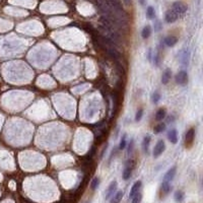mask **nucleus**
<instances>
[{"label": "nucleus", "mask_w": 203, "mask_h": 203, "mask_svg": "<svg viewBox=\"0 0 203 203\" xmlns=\"http://www.w3.org/2000/svg\"><path fill=\"white\" fill-rule=\"evenodd\" d=\"M172 9L176 12V13L178 14V15L181 16V15H183V14L186 13L188 7H187L186 4L184 3V2H182V1H176V2H174V3H173Z\"/></svg>", "instance_id": "1"}, {"label": "nucleus", "mask_w": 203, "mask_h": 203, "mask_svg": "<svg viewBox=\"0 0 203 203\" xmlns=\"http://www.w3.org/2000/svg\"><path fill=\"white\" fill-rule=\"evenodd\" d=\"M175 80L178 85H184L188 82V74L185 70H181L179 71L175 76Z\"/></svg>", "instance_id": "2"}, {"label": "nucleus", "mask_w": 203, "mask_h": 203, "mask_svg": "<svg viewBox=\"0 0 203 203\" xmlns=\"http://www.w3.org/2000/svg\"><path fill=\"white\" fill-rule=\"evenodd\" d=\"M165 149V144L164 140H158L157 143L155 144L154 148H153V157H158L160 154H163V152Z\"/></svg>", "instance_id": "3"}, {"label": "nucleus", "mask_w": 203, "mask_h": 203, "mask_svg": "<svg viewBox=\"0 0 203 203\" xmlns=\"http://www.w3.org/2000/svg\"><path fill=\"white\" fill-rule=\"evenodd\" d=\"M178 18H179V15H178V14L176 13V12L173 10L172 8L165 11V21H167L168 24L175 23V21H177Z\"/></svg>", "instance_id": "4"}, {"label": "nucleus", "mask_w": 203, "mask_h": 203, "mask_svg": "<svg viewBox=\"0 0 203 203\" xmlns=\"http://www.w3.org/2000/svg\"><path fill=\"white\" fill-rule=\"evenodd\" d=\"M195 139V129L194 128H190L187 131L186 136H185V143H186L187 147H190L193 144Z\"/></svg>", "instance_id": "5"}, {"label": "nucleus", "mask_w": 203, "mask_h": 203, "mask_svg": "<svg viewBox=\"0 0 203 203\" xmlns=\"http://www.w3.org/2000/svg\"><path fill=\"white\" fill-rule=\"evenodd\" d=\"M176 172H177V168L176 167L171 168L164 176V182H169V183L172 182L173 179H174L176 176Z\"/></svg>", "instance_id": "6"}, {"label": "nucleus", "mask_w": 203, "mask_h": 203, "mask_svg": "<svg viewBox=\"0 0 203 203\" xmlns=\"http://www.w3.org/2000/svg\"><path fill=\"white\" fill-rule=\"evenodd\" d=\"M141 186H142V183H141V181H136L134 184H133V186H132V188H131L130 193H129L130 199H132V198L134 197L138 192H139Z\"/></svg>", "instance_id": "7"}, {"label": "nucleus", "mask_w": 203, "mask_h": 203, "mask_svg": "<svg viewBox=\"0 0 203 203\" xmlns=\"http://www.w3.org/2000/svg\"><path fill=\"white\" fill-rule=\"evenodd\" d=\"M168 139L170 140L171 143L176 144L178 142V131L175 128H172L169 132H168Z\"/></svg>", "instance_id": "8"}, {"label": "nucleus", "mask_w": 203, "mask_h": 203, "mask_svg": "<svg viewBox=\"0 0 203 203\" xmlns=\"http://www.w3.org/2000/svg\"><path fill=\"white\" fill-rule=\"evenodd\" d=\"M116 189H117V182H116V181H113V182L110 184V186L108 187L107 195H106V199H107V200L110 199V198L116 193Z\"/></svg>", "instance_id": "9"}, {"label": "nucleus", "mask_w": 203, "mask_h": 203, "mask_svg": "<svg viewBox=\"0 0 203 203\" xmlns=\"http://www.w3.org/2000/svg\"><path fill=\"white\" fill-rule=\"evenodd\" d=\"M163 43H164V45H165L167 47H173L178 43V38L174 36L165 37L164 39V41H163Z\"/></svg>", "instance_id": "10"}, {"label": "nucleus", "mask_w": 203, "mask_h": 203, "mask_svg": "<svg viewBox=\"0 0 203 203\" xmlns=\"http://www.w3.org/2000/svg\"><path fill=\"white\" fill-rule=\"evenodd\" d=\"M189 58H190L189 51L183 50L180 53V61H181V63L184 64V65H187L188 64V62H189Z\"/></svg>", "instance_id": "11"}, {"label": "nucleus", "mask_w": 203, "mask_h": 203, "mask_svg": "<svg viewBox=\"0 0 203 203\" xmlns=\"http://www.w3.org/2000/svg\"><path fill=\"white\" fill-rule=\"evenodd\" d=\"M131 174H132V165H129V162L126 164V168L124 169V171H123V179L124 180H128L129 178L131 177Z\"/></svg>", "instance_id": "12"}, {"label": "nucleus", "mask_w": 203, "mask_h": 203, "mask_svg": "<svg viewBox=\"0 0 203 203\" xmlns=\"http://www.w3.org/2000/svg\"><path fill=\"white\" fill-rule=\"evenodd\" d=\"M171 78H172V72H171L170 69H167V70H165V72L163 73L162 82L164 83V85H167V83L171 80Z\"/></svg>", "instance_id": "13"}, {"label": "nucleus", "mask_w": 203, "mask_h": 203, "mask_svg": "<svg viewBox=\"0 0 203 203\" xmlns=\"http://www.w3.org/2000/svg\"><path fill=\"white\" fill-rule=\"evenodd\" d=\"M123 195H124L123 191L116 192L115 194L113 195L112 199H111V203H120V201L122 200V198H123Z\"/></svg>", "instance_id": "14"}, {"label": "nucleus", "mask_w": 203, "mask_h": 203, "mask_svg": "<svg viewBox=\"0 0 203 203\" xmlns=\"http://www.w3.org/2000/svg\"><path fill=\"white\" fill-rule=\"evenodd\" d=\"M150 140H152V137H150L149 135H146L144 138H143V141H142V148H143V150H144V152H145V153H147V152H148V147H149Z\"/></svg>", "instance_id": "15"}, {"label": "nucleus", "mask_w": 203, "mask_h": 203, "mask_svg": "<svg viewBox=\"0 0 203 203\" xmlns=\"http://www.w3.org/2000/svg\"><path fill=\"white\" fill-rule=\"evenodd\" d=\"M150 35H152V28L149 26H145L142 31H141V37L143 39H147Z\"/></svg>", "instance_id": "16"}, {"label": "nucleus", "mask_w": 203, "mask_h": 203, "mask_svg": "<svg viewBox=\"0 0 203 203\" xmlns=\"http://www.w3.org/2000/svg\"><path fill=\"white\" fill-rule=\"evenodd\" d=\"M162 190L165 194H169L172 191V186H171V183L169 182H164L163 181V185H162Z\"/></svg>", "instance_id": "17"}, {"label": "nucleus", "mask_w": 203, "mask_h": 203, "mask_svg": "<svg viewBox=\"0 0 203 203\" xmlns=\"http://www.w3.org/2000/svg\"><path fill=\"white\" fill-rule=\"evenodd\" d=\"M146 16L148 19H153L155 17V10L152 6H148L146 10Z\"/></svg>", "instance_id": "18"}, {"label": "nucleus", "mask_w": 203, "mask_h": 203, "mask_svg": "<svg viewBox=\"0 0 203 203\" xmlns=\"http://www.w3.org/2000/svg\"><path fill=\"white\" fill-rule=\"evenodd\" d=\"M165 117V109H160V110L157 111V114H155V119L158 121L163 120Z\"/></svg>", "instance_id": "19"}, {"label": "nucleus", "mask_w": 203, "mask_h": 203, "mask_svg": "<svg viewBox=\"0 0 203 203\" xmlns=\"http://www.w3.org/2000/svg\"><path fill=\"white\" fill-rule=\"evenodd\" d=\"M174 198H175V200H176V201H177L178 203H181V202L183 201V199H184V193H183L182 191H177V192H175Z\"/></svg>", "instance_id": "20"}, {"label": "nucleus", "mask_w": 203, "mask_h": 203, "mask_svg": "<svg viewBox=\"0 0 203 203\" xmlns=\"http://www.w3.org/2000/svg\"><path fill=\"white\" fill-rule=\"evenodd\" d=\"M165 130V123H160V124L157 125L153 129V132L154 133H162L163 131Z\"/></svg>", "instance_id": "21"}, {"label": "nucleus", "mask_w": 203, "mask_h": 203, "mask_svg": "<svg viewBox=\"0 0 203 203\" xmlns=\"http://www.w3.org/2000/svg\"><path fill=\"white\" fill-rule=\"evenodd\" d=\"M99 185H100V179L99 178H93V181H91V184H90V188H91V190H95L96 189V188L99 187Z\"/></svg>", "instance_id": "22"}, {"label": "nucleus", "mask_w": 203, "mask_h": 203, "mask_svg": "<svg viewBox=\"0 0 203 203\" xmlns=\"http://www.w3.org/2000/svg\"><path fill=\"white\" fill-rule=\"evenodd\" d=\"M126 146H127V135L124 134V136H123L122 139H121V141H120V145H119V148L122 150V149H124Z\"/></svg>", "instance_id": "23"}, {"label": "nucleus", "mask_w": 203, "mask_h": 203, "mask_svg": "<svg viewBox=\"0 0 203 203\" xmlns=\"http://www.w3.org/2000/svg\"><path fill=\"white\" fill-rule=\"evenodd\" d=\"M142 200V194L140 192H138L134 197L132 198V203H140Z\"/></svg>", "instance_id": "24"}, {"label": "nucleus", "mask_w": 203, "mask_h": 203, "mask_svg": "<svg viewBox=\"0 0 203 203\" xmlns=\"http://www.w3.org/2000/svg\"><path fill=\"white\" fill-rule=\"evenodd\" d=\"M160 98H162V96H160V93H154L152 95V103L153 104H157V103H158V102L160 101Z\"/></svg>", "instance_id": "25"}, {"label": "nucleus", "mask_w": 203, "mask_h": 203, "mask_svg": "<svg viewBox=\"0 0 203 203\" xmlns=\"http://www.w3.org/2000/svg\"><path fill=\"white\" fill-rule=\"evenodd\" d=\"M143 116V110L142 109H139V110L137 111V113H136L135 115V121L136 122H139V121L141 120V118H142Z\"/></svg>", "instance_id": "26"}, {"label": "nucleus", "mask_w": 203, "mask_h": 203, "mask_svg": "<svg viewBox=\"0 0 203 203\" xmlns=\"http://www.w3.org/2000/svg\"><path fill=\"white\" fill-rule=\"evenodd\" d=\"M163 26H162V23H160V21H154V29L157 32H160V29H162Z\"/></svg>", "instance_id": "27"}, {"label": "nucleus", "mask_w": 203, "mask_h": 203, "mask_svg": "<svg viewBox=\"0 0 203 203\" xmlns=\"http://www.w3.org/2000/svg\"><path fill=\"white\" fill-rule=\"evenodd\" d=\"M154 61H155V65H160V55L157 54L154 56Z\"/></svg>", "instance_id": "28"}, {"label": "nucleus", "mask_w": 203, "mask_h": 203, "mask_svg": "<svg viewBox=\"0 0 203 203\" xmlns=\"http://www.w3.org/2000/svg\"><path fill=\"white\" fill-rule=\"evenodd\" d=\"M147 57H148V60H149V61H152V49H149V51H148V55H147Z\"/></svg>", "instance_id": "29"}, {"label": "nucleus", "mask_w": 203, "mask_h": 203, "mask_svg": "<svg viewBox=\"0 0 203 203\" xmlns=\"http://www.w3.org/2000/svg\"><path fill=\"white\" fill-rule=\"evenodd\" d=\"M133 147V140H131L130 141V143H129V147H128V152H131V148Z\"/></svg>", "instance_id": "30"}, {"label": "nucleus", "mask_w": 203, "mask_h": 203, "mask_svg": "<svg viewBox=\"0 0 203 203\" xmlns=\"http://www.w3.org/2000/svg\"><path fill=\"white\" fill-rule=\"evenodd\" d=\"M131 1H132V0H123V2H124L126 5H130V4H131Z\"/></svg>", "instance_id": "31"}, {"label": "nucleus", "mask_w": 203, "mask_h": 203, "mask_svg": "<svg viewBox=\"0 0 203 203\" xmlns=\"http://www.w3.org/2000/svg\"><path fill=\"white\" fill-rule=\"evenodd\" d=\"M138 1H139L140 5L144 6V5H145V2H146V0H138Z\"/></svg>", "instance_id": "32"}]
</instances>
